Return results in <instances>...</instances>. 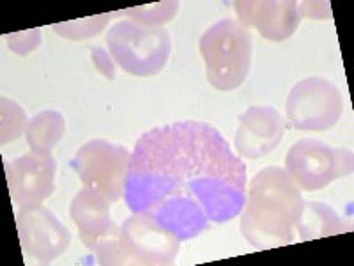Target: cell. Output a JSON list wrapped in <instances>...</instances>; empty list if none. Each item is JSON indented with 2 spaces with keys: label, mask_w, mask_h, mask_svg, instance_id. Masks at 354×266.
I'll return each instance as SVG.
<instances>
[{
  "label": "cell",
  "mask_w": 354,
  "mask_h": 266,
  "mask_svg": "<svg viewBox=\"0 0 354 266\" xmlns=\"http://www.w3.org/2000/svg\"><path fill=\"white\" fill-rule=\"evenodd\" d=\"M80 242L96 256L100 265H138V259L131 254V250L126 245L121 227L113 220L101 229L80 234Z\"/></svg>",
  "instance_id": "obj_13"
},
{
  "label": "cell",
  "mask_w": 354,
  "mask_h": 266,
  "mask_svg": "<svg viewBox=\"0 0 354 266\" xmlns=\"http://www.w3.org/2000/svg\"><path fill=\"white\" fill-rule=\"evenodd\" d=\"M299 15L301 18H312V20H328V18L333 17V12L330 9V2L324 0V2H298Z\"/></svg>",
  "instance_id": "obj_22"
},
{
  "label": "cell",
  "mask_w": 354,
  "mask_h": 266,
  "mask_svg": "<svg viewBox=\"0 0 354 266\" xmlns=\"http://www.w3.org/2000/svg\"><path fill=\"white\" fill-rule=\"evenodd\" d=\"M28 123L25 110L11 98L0 100V144L6 145L27 133Z\"/></svg>",
  "instance_id": "obj_18"
},
{
  "label": "cell",
  "mask_w": 354,
  "mask_h": 266,
  "mask_svg": "<svg viewBox=\"0 0 354 266\" xmlns=\"http://www.w3.org/2000/svg\"><path fill=\"white\" fill-rule=\"evenodd\" d=\"M17 227L24 252L37 261L61 258L71 245L68 227L43 204L20 208L17 213Z\"/></svg>",
  "instance_id": "obj_8"
},
{
  "label": "cell",
  "mask_w": 354,
  "mask_h": 266,
  "mask_svg": "<svg viewBox=\"0 0 354 266\" xmlns=\"http://www.w3.org/2000/svg\"><path fill=\"white\" fill-rule=\"evenodd\" d=\"M286 123L274 107H248L239 116L234 148L239 158L257 160L270 154L282 142Z\"/></svg>",
  "instance_id": "obj_11"
},
{
  "label": "cell",
  "mask_w": 354,
  "mask_h": 266,
  "mask_svg": "<svg viewBox=\"0 0 354 266\" xmlns=\"http://www.w3.org/2000/svg\"><path fill=\"white\" fill-rule=\"evenodd\" d=\"M113 12H103V15H96V17H87L80 18V20H71L64 21V24H55L52 25L53 33L57 36L64 37V39L71 41H82V39H91V37L100 36L109 21L112 20Z\"/></svg>",
  "instance_id": "obj_19"
},
{
  "label": "cell",
  "mask_w": 354,
  "mask_h": 266,
  "mask_svg": "<svg viewBox=\"0 0 354 266\" xmlns=\"http://www.w3.org/2000/svg\"><path fill=\"white\" fill-rule=\"evenodd\" d=\"M347 231V224L342 217L324 202L305 201L303 204V213L296 227L299 242H308V240L326 238L333 234H342Z\"/></svg>",
  "instance_id": "obj_14"
},
{
  "label": "cell",
  "mask_w": 354,
  "mask_h": 266,
  "mask_svg": "<svg viewBox=\"0 0 354 266\" xmlns=\"http://www.w3.org/2000/svg\"><path fill=\"white\" fill-rule=\"evenodd\" d=\"M57 161L52 153L28 151L6 166L9 194L17 208L43 204L55 192Z\"/></svg>",
  "instance_id": "obj_9"
},
{
  "label": "cell",
  "mask_w": 354,
  "mask_h": 266,
  "mask_svg": "<svg viewBox=\"0 0 354 266\" xmlns=\"http://www.w3.org/2000/svg\"><path fill=\"white\" fill-rule=\"evenodd\" d=\"M238 21L255 28L270 41H286L296 33L301 15L294 0H238L234 2Z\"/></svg>",
  "instance_id": "obj_12"
},
{
  "label": "cell",
  "mask_w": 354,
  "mask_h": 266,
  "mask_svg": "<svg viewBox=\"0 0 354 266\" xmlns=\"http://www.w3.org/2000/svg\"><path fill=\"white\" fill-rule=\"evenodd\" d=\"M110 208H112V202L109 199L96 194L93 190L82 188L73 197L71 206H69V217L73 224L78 227V233H93L112 222Z\"/></svg>",
  "instance_id": "obj_15"
},
{
  "label": "cell",
  "mask_w": 354,
  "mask_h": 266,
  "mask_svg": "<svg viewBox=\"0 0 354 266\" xmlns=\"http://www.w3.org/2000/svg\"><path fill=\"white\" fill-rule=\"evenodd\" d=\"M66 135V117L59 110H43L36 114L28 123L27 139L28 148L41 153H52Z\"/></svg>",
  "instance_id": "obj_16"
},
{
  "label": "cell",
  "mask_w": 354,
  "mask_h": 266,
  "mask_svg": "<svg viewBox=\"0 0 354 266\" xmlns=\"http://www.w3.org/2000/svg\"><path fill=\"white\" fill-rule=\"evenodd\" d=\"M113 62L133 77H154L167 66L172 41L167 28H149L135 21H117L106 33Z\"/></svg>",
  "instance_id": "obj_4"
},
{
  "label": "cell",
  "mask_w": 354,
  "mask_h": 266,
  "mask_svg": "<svg viewBox=\"0 0 354 266\" xmlns=\"http://www.w3.org/2000/svg\"><path fill=\"white\" fill-rule=\"evenodd\" d=\"M122 236L138 265H172L181 240L145 213H133L121 226Z\"/></svg>",
  "instance_id": "obj_10"
},
{
  "label": "cell",
  "mask_w": 354,
  "mask_h": 266,
  "mask_svg": "<svg viewBox=\"0 0 354 266\" xmlns=\"http://www.w3.org/2000/svg\"><path fill=\"white\" fill-rule=\"evenodd\" d=\"M131 151L124 145L94 139L82 145L71 160L73 170L80 177L84 188L93 190L110 202L124 197L126 176Z\"/></svg>",
  "instance_id": "obj_6"
},
{
  "label": "cell",
  "mask_w": 354,
  "mask_h": 266,
  "mask_svg": "<svg viewBox=\"0 0 354 266\" xmlns=\"http://www.w3.org/2000/svg\"><path fill=\"white\" fill-rule=\"evenodd\" d=\"M91 59H93L94 66H96L97 71L103 75L109 80H113L115 78V62H113L112 55L110 52H106L105 48H101V46H94L91 50Z\"/></svg>",
  "instance_id": "obj_21"
},
{
  "label": "cell",
  "mask_w": 354,
  "mask_h": 266,
  "mask_svg": "<svg viewBox=\"0 0 354 266\" xmlns=\"http://www.w3.org/2000/svg\"><path fill=\"white\" fill-rule=\"evenodd\" d=\"M179 6L181 4L176 0H163V2H156V4L122 9L117 15L128 17L129 21H135V24L144 25V27L163 28V25L172 21L174 17L179 12Z\"/></svg>",
  "instance_id": "obj_17"
},
{
  "label": "cell",
  "mask_w": 354,
  "mask_h": 266,
  "mask_svg": "<svg viewBox=\"0 0 354 266\" xmlns=\"http://www.w3.org/2000/svg\"><path fill=\"white\" fill-rule=\"evenodd\" d=\"M303 204V192L283 167H264L246 186L239 224L243 238L259 250L290 245L296 242Z\"/></svg>",
  "instance_id": "obj_2"
},
{
  "label": "cell",
  "mask_w": 354,
  "mask_h": 266,
  "mask_svg": "<svg viewBox=\"0 0 354 266\" xmlns=\"http://www.w3.org/2000/svg\"><path fill=\"white\" fill-rule=\"evenodd\" d=\"M353 151L333 148L319 139H299L286 154V167L301 192L322 190L353 174Z\"/></svg>",
  "instance_id": "obj_5"
},
{
  "label": "cell",
  "mask_w": 354,
  "mask_h": 266,
  "mask_svg": "<svg viewBox=\"0 0 354 266\" xmlns=\"http://www.w3.org/2000/svg\"><path fill=\"white\" fill-rule=\"evenodd\" d=\"M252 33L234 18H223L202 34L198 50L207 80L216 91L241 87L252 69Z\"/></svg>",
  "instance_id": "obj_3"
},
{
  "label": "cell",
  "mask_w": 354,
  "mask_h": 266,
  "mask_svg": "<svg viewBox=\"0 0 354 266\" xmlns=\"http://www.w3.org/2000/svg\"><path fill=\"white\" fill-rule=\"evenodd\" d=\"M286 114L290 126L299 132H326L344 114L342 91L328 78H303L289 91Z\"/></svg>",
  "instance_id": "obj_7"
},
{
  "label": "cell",
  "mask_w": 354,
  "mask_h": 266,
  "mask_svg": "<svg viewBox=\"0 0 354 266\" xmlns=\"http://www.w3.org/2000/svg\"><path fill=\"white\" fill-rule=\"evenodd\" d=\"M41 41H43L41 28H28V30H21V33H12L8 37V46L17 55H28V53L39 48Z\"/></svg>",
  "instance_id": "obj_20"
},
{
  "label": "cell",
  "mask_w": 354,
  "mask_h": 266,
  "mask_svg": "<svg viewBox=\"0 0 354 266\" xmlns=\"http://www.w3.org/2000/svg\"><path fill=\"white\" fill-rule=\"evenodd\" d=\"M246 163L207 123L176 121L147 130L131 151L124 201L181 242L209 222L238 217L246 202Z\"/></svg>",
  "instance_id": "obj_1"
}]
</instances>
